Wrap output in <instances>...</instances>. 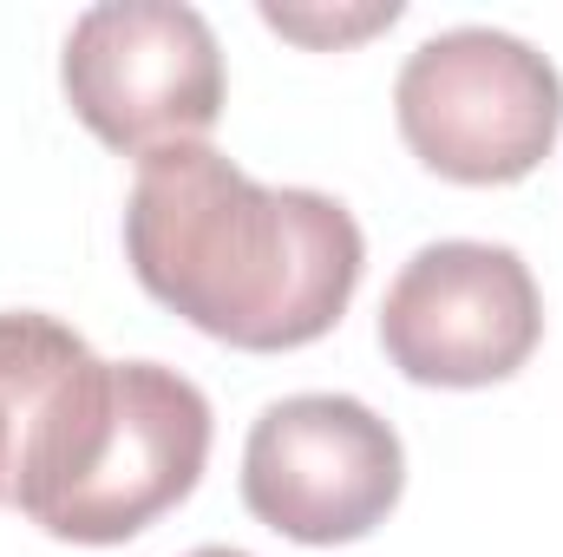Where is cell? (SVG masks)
Here are the masks:
<instances>
[{
  "instance_id": "cell-6",
  "label": "cell",
  "mask_w": 563,
  "mask_h": 557,
  "mask_svg": "<svg viewBox=\"0 0 563 557\" xmlns=\"http://www.w3.org/2000/svg\"><path fill=\"white\" fill-rule=\"evenodd\" d=\"M538 341L544 295L511 243H426L380 302V348L413 387H498Z\"/></svg>"
},
{
  "instance_id": "cell-1",
  "label": "cell",
  "mask_w": 563,
  "mask_h": 557,
  "mask_svg": "<svg viewBox=\"0 0 563 557\" xmlns=\"http://www.w3.org/2000/svg\"><path fill=\"white\" fill-rule=\"evenodd\" d=\"M125 263L197 335L243 354H288L347 315L367 237L328 190L256 184L223 151L177 144L139 164Z\"/></svg>"
},
{
  "instance_id": "cell-3",
  "label": "cell",
  "mask_w": 563,
  "mask_h": 557,
  "mask_svg": "<svg viewBox=\"0 0 563 557\" xmlns=\"http://www.w3.org/2000/svg\"><path fill=\"white\" fill-rule=\"evenodd\" d=\"M400 139L445 184H518L563 132V73L518 33L445 26L394 79Z\"/></svg>"
},
{
  "instance_id": "cell-4",
  "label": "cell",
  "mask_w": 563,
  "mask_h": 557,
  "mask_svg": "<svg viewBox=\"0 0 563 557\" xmlns=\"http://www.w3.org/2000/svg\"><path fill=\"white\" fill-rule=\"evenodd\" d=\"M59 86L92 139L144 164L217 132L223 46L184 0H106L73 20Z\"/></svg>"
},
{
  "instance_id": "cell-8",
  "label": "cell",
  "mask_w": 563,
  "mask_h": 557,
  "mask_svg": "<svg viewBox=\"0 0 563 557\" xmlns=\"http://www.w3.org/2000/svg\"><path fill=\"white\" fill-rule=\"evenodd\" d=\"M263 20L276 26V33H295V40H314V46H341V40H361V33H374V26H394L400 20V0H387V7H367V13H354V20H321V13H295V7H263Z\"/></svg>"
},
{
  "instance_id": "cell-7",
  "label": "cell",
  "mask_w": 563,
  "mask_h": 557,
  "mask_svg": "<svg viewBox=\"0 0 563 557\" xmlns=\"http://www.w3.org/2000/svg\"><path fill=\"white\" fill-rule=\"evenodd\" d=\"M20 354H26V308L0 315V505L13 479V426H20Z\"/></svg>"
},
{
  "instance_id": "cell-2",
  "label": "cell",
  "mask_w": 563,
  "mask_h": 557,
  "mask_svg": "<svg viewBox=\"0 0 563 557\" xmlns=\"http://www.w3.org/2000/svg\"><path fill=\"white\" fill-rule=\"evenodd\" d=\"M210 459V401L164 361H99L26 315L7 505L59 545H125L177 512Z\"/></svg>"
},
{
  "instance_id": "cell-9",
  "label": "cell",
  "mask_w": 563,
  "mask_h": 557,
  "mask_svg": "<svg viewBox=\"0 0 563 557\" xmlns=\"http://www.w3.org/2000/svg\"><path fill=\"white\" fill-rule=\"evenodd\" d=\"M184 557H250V551H230V545H197V551H184Z\"/></svg>"
},
{
  "instance_id": "cell-5",
  "label": "cell",
  "mask_w": 563,
  "mask_h": 557,
  "mask_svg": "<svg viewBox=\"0 0 563 557\" xmlns=\"http://www.w3.org/2000/svg\"><path fill=\"white\" fill-rule=\"evenodd\" d=\"M407 492V446L354 394L269 401L243 446V505L288 545H354Z\"/></svg>"
}]
</instances>
